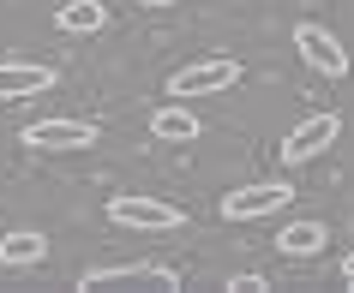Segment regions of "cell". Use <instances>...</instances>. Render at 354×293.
I'll return each mask as SVG.
<instances>
[{
  "mask_svg": "<svg viewBox=\"0 0 354 293\" xmlns=\"http://www.w3.org/2000/svg\"><path fill=\"white\" fill-rule=\"evenodd\" d=\"M241 60L234 54H198V60H187V66H174L168 72V96L180 102V96H223V90H234L241 84Z\"/></svg>",
  "mask_w": 354,
  "mask_h": 293,
  "instance_id": "cell-1",
  "label": "cell"
},
{
  "mask_svg": "<svg viewBox=\"0 0 354 293\" xmlns=\"http://www.w3.org/2000/svg\"><path fill=\"white\" fill-rule=\"evenodd\" d=\"M109 221L114 228H138V234H174V228H187V210L145 198V192H120V198H109Z\"/></svg>",
  "mask_w": 354,
  "mask_h": 293,
  "instance_id": "cell-2",
  "label": "cell"
},
{
  "mask_svg": "<svg viewBox=\"0 0 354 293\" xmlns=\"http://www.w3.org/2000/svg\"><path fill=\"white\" fill-rule=\"evenodd\" d=\"M295 203V185L288 180H252L241 192H223V221H264Z\"/></svg>",
  "mask_w": 354,
  "mask_h": 293,
  "instance_id": "cell-3",
  "label": "cell"
},
{
  "mask_svg": "<svg viewBox=\"0 0 354 293\" xmlns=\"http://www.w3.org/2000/svg\"><path fill=\"white\" fill-rule=\"evenodd\" d=\"M96 138L102 132L91 120H73V114H42V120L19 126V144H30V150H91Z\"/></svg>",
  "mask_w": 354,
  "mask_h": 293,
  "instance_id": "cell-4",
  "label": "cell"
},
{
  "mask_svg": "<svg viewBox=\"0 0 354 293\" xmlns=\"http://www.w3.org/2000/svg\"><path fill=\"white\" fill-rule=\"evenodd\" d=\"M78 287L96 293V287H180V275L168 263H102V270H84Z\"/></svg>",
  "mask_w": 354,
  "mask_h": 293,
  "instance_id": "cell-5",
  "label": "cell"
},
{
  "mask_svg": "<svg viewBox=\"0 0 354 293\" xmlns=\"http://www.w3.org/2000/svg\"><path fill=\"white\" fill-rule=\"evenodd\" d=\"M336 138H342V120H336V114H306L277 150H282V162H288V168H300V162H313V156H324Z\"/></svg>",
  "mask_w": 354,
  "mask_h": 293,
  "instance_id": "cell-6",
  "label": "cell"
},
{
  "mask_svg": "<svg viewBox=\"0 0 354 293\" xmlns=\"http://www.w3.org/2000/svg\"><path fill=\"white\" fill-rule=\"evenodd\" d=\"M295 48H300V60L313 66V72H324V78H348V48L324 30V24H313V19H300L295 24Z\"/></svg>",
  "mask_w": 354,
  "mask_h": 293,
  "instance_id": "cell-7",
  "label": "cell"
},
{
  "mask_svg": "<svg viewBox=\"0 0 354 293\" xmlns=\"http://www.w3.org/2000/svg\"><path fill=\"white\" fill-rule=\"evenodd\" d=\"M60 84L55 66L42 60H0V102H24V96H48Z\"/></svg>",
  "mask_w": 354,
  "mask_h": 293,
  "instance_id": "cell-8",
  "label": "cell"
},
{
  "mask_svg": "<svg viewBox=\"0 0 354 293\" xmlns=\"http://www.w3.org/2000/svg\"><path fill=\"white\" fill-rule=\"evenodd\" d=\"M150 138H162V144H198L205 138V120L192 108H180V102H168V108L150 114Z\"/></svg>",
  "mask_w": 354,
  "mask_h": 293,
  "instance_id": "cell-9",
  "label": "cell"
},
{
  "mask_svg": "<svg viewBox=\"0 0 354 293\" xmlns=\"http://www.w3.org/2000/svg\"><path fill=\"white\" fill-rule=\"evenodd\" d=\"M42 257H48V234H37V228L0 234V263H6V270H37Z\"/></svg>",
  "mask_w": 354,
  "mask_h": 293,
  "instance_id": "cell-10",
  "label": "cell"
},
{
  "mask_svg": "<svg viewBox=\"0 0 354 293\" xmlns=\"http://www.w3.org/2000/svg\"><path fill=\"white\" fill-rule=\"evenodd\" d=\"M324 221H288V228H282L277 234V252L282 257H313V252H324Z\"/></svg>",
  "mask_w": 354,
  "mask_h": 293,
  "instance_id": "cell-11",
  "label": "cell"
},
{
  "mask_svg": "<svg viewBox=\"0 0 354 293\" xmlns=\"http://www.w3.org/2000/svg\"><path fill=\"white\" fill-rule=\"evenodd\" d=\"M55 24L60 30H84V37H91V30H102V24H109V6H102V0H66V6H60L55 12Z\"/></svg>",
  "mask_w": 354,
  "mask_h": 293,
  "instance_id": "cell-12",
  "label": "cell"
},
{
  "mask_svg": "<svg viewBox=\"0 0 354 293\" xmlns=\"http://www.w3.org/2000/svg\"><path fill=\"white\" fill-rule=\"evenodd\" d=\"M264 287H270V281L252 275V270H246V275H228V293H264Z\"/></svg>",
  "mask_w": 354,
  "mask_h": 293,
  "instance_id": "cell-13",
  "label": "cell"
},
{
  "mask_svg": "<svg viewBox=\"0 0 354 293\" xmlns=\"http://www.w3.org/2000/svg\"><path fill=\"white\" fill-rule=\"evenodd\" d=\"M342 281H348V287H354V252L342 257Z\"/></svg>",
  "mask_w": 354,
  "mask_h": 293,
  "instance_id": "cell-14",
  "label": "cell"
},
{
  "mask_svg": "<svg viewBox=\"0 0 354 293\" xmlns=\"http://www.w3.org/2000/svg\"><path fill=\"white\" fill-rule=\"evenodd\" d=\"M138 6H174V0H138Z\"/></svg>",
  "mask_w": 354,
  "mask_h": 293,
  "instance_id": "cell-15",
  "label": "cell"
}]
</instances>
